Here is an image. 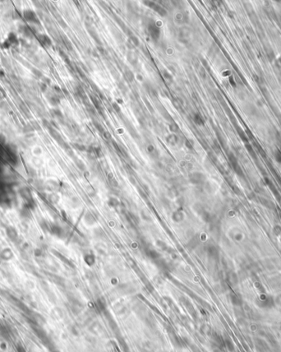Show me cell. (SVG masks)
I'll return each mask as SVG.
<instances>
[{
	"mask_svg": "<svg viewBox=\"0 0 281 352\" xmlns=\"http://www.w3.org/2000/svg\"><path fill=\"white\" fill-rule=\"evenodd\" d=\"M23 16H24L25 19L27 20L28 22H30V23L35 25L40 24V20H39L37 15L35 14V12H33L30 9L25 10L24 13H23Z\"/></svg>",
	"mask_w": 281,
	"mask_h": 352,
	"instance_id": "obj_1",
	"label": "cell"
},
{
	"mask_svg": "<svg viewBox=\"0 0 281 352\" xmlns=\"http://www.w3.org/2000/svg\"><path fill=\"white\" fill-rule=\"evenodd\" d=\"M147 30H148V33L151 38L154 41H157L160 39V31L159 27L157 25L151 23V24H149L148 27H147Z\"/></svg>",
	"mask_w": 281,
	"mask_h": 352,
	"instance_id": "obj_2",
	"label": "cell"
},
{
	"mask_svg": "<svg viewBox=\"0 0 281 352\" xmlns=\"http://www.w3.org/2000/svg\"><path fill=\"white\" fill-rule=\"evenodd\" d=\"M147 4L146 5L148 6V7H150L151 8H152L154 11H155L158 14H160V16H165L166 15H167V11L165 10V8H162L161 6L159 5V4H156L155 3H154V2H151V1H148V2H146Z\"/></svg>",
	"mask_w": 281,
	"mask_h": 352,
	"instance_id": "obj_3",
	"label": "cell"
},
{
	"mask_svg": "<svg viewBox=\"0 0 281 352\" xmlns=\"http://www.w3.org/2000/svg\"><path fill=\"white\" fill-rule=\"evenodd\" d=\"M38 39L40 40L41 43L44 45L46 46H50L52 45V41L50 40L48 35H44V34H40L38 35Z\"/></svg>",
	"mask_w": 281,
	"mask_h": 352,
	"instance_id": "obj_4",
	"label": "cell"
},
{
	"mask_svg": "<svg viewBox=\"0 0 281 352\" xmlns=\"http://www.w3.org/2000/svg\"><path fill=\"white\" fill-rule=\"evenodd\" d=\"M20 30V32L22 33V35H25L26 37H27V38H33V34H32V31L28 28L27 27H26V26H21L19 28Z\"/></svg>",
	"mask_w": 281,
	"mask_h": 352,
	"instance_id": "obj_5",
	"label": "cell"
},
{
	"mask_svg": "<svg viewBox=\"0 0 281 352\" xmlns=\"http://www.w3.org/2000/svg\"><path fill=\"white\" fill-rule=\"evenodd\" d=\"M48 100L49 101V103L51 104L52 106H58L60 103V99L57 95H54V94H49L48 96Z\"/></svg>",
	"mask_w": 281,
	"mask_h": 352,
	"instance_id": "obj_6",
	"label": "cell"
},
{
	"mask_svg": "<svg viewBox=\"0 0 281 352\" xmlns=\"http://www.w3.org/2000/svg\"><path fill=\"white\" fill-rule=\"evenodd\" d=\"M127 59L132 64H136V63H137V54H136L135 53H133V52L130 51L127 53Z\"/></svg>",
	"mask_w": 281,
	"mask_h": 352,
	"instance_id": "obj_7",
	"label": "cell"
},
{
	"mask_svg": "<svg viewBox=\"0 0 281 352\" xmlns=\"http://www.w3.org/2000/svg\"><path fill=\"white\" fill-rule=\"evenodd\" d=\"M193 121L196 124L203 125L204 124V119L201 117L200 114H195L193 116Z\"/></svg>",
	"mask_w": 281,
	"mask_h": 352,
	"instance_id": "obj_8",
	"label": "cell"
},
{
	"mask_svg": "<svg viewBox=\"0 0 281 352\" xmlns=\"http://www.w3.org/2000/svg\"><path fill=\"white\" fill-rule=\"evenodd\" d=\"M124 76L127 81H130V82H132V81H134V78H135V76H134V73H133V71L129 70V69H127V70L125 71Z\"/></svg>",
	"mask_w": 281,
	"mask_h": 352,
	"instance_id": "obj_9",
	"label": "cell"
},
{
	"mask_svg": "<svg viewBox=\"0 0 281 352\" xmlns=\"http://www.w3.org/2000/svg\"><path fill=\"white\" fill-rule=\"evenodd\" d=\"M88 32L90 33V35H91L92 38L94 39V40H95V41L97 42L99 45H100V38H99V36H98L97 33H96V31H95L92 27H90V28H88Z\"/></svg>",
	"mask_w": 281,
	"mask_h": 352,
	"instance_id": "obj_10",
	"label": "cell"
},
{
	"mask_svg": "<svg viewBox=\"0 0 281 352\" xmlns=\"http://www.w3.org/2000/svg\"><path fill=\"white\" fill-rule=\"evenodd\" d=\"M8 41L10 42V44H15V45H17V44L19 43V40H18V38L16 37V35L14 34V33H10L9 34V35H8Z\"/></svg>",
	"mask_w": 281,
	"mask_h": 352,
	"instance_id": "obj_11",
	"label": "cell"
},
{
	"mask_svg": "<svg viewBox=\"0 0 281 352\" xmlns=\"http://www.w3.org/2000/svg\"><path fill=\"white\" fill-rule=\"evenodd\" d=\"M91 99L92 102H93V105H94V106H95V108L97 110L100 111V113L101 114V111H102V107L100 106V101L96 99L95 97H94V96H91Z\"/></svg>",
	"mask_w": 281,
	"mask_h": 352,
	"instance_id": "obj_12",
	"label": "cell"
},
{
	"mask_svg": "<svg viewBox=\"0 0 281 352\" xmlns=\"http://www.w3.org/2000/svg\"><path fill=\"white\" fill-rule=\"evenodd\" d=\"M128 41H129L130 43L132 44L134 47H137V46H139V45H140V41H139L137 37L135 36V35H131L129 37Z\"/></svg>",
	"mask_w": 281,
	"mask_h": 352,
	"instance_id": "obj_13",
	"label": "cell"
},
{
	"mask_svg": "<svg viewBox=\"0 0 281 352\" xmlns=\"http://www.w3.org/2000/svg\"><path fill=\"white\" fill-rule=\"evenodd\" d=\"M179 36L181 39H185V41H187V38L189 37V31L187 30V28L182 29L179 33Z\"/></svg>",
	"mask_w": 281,
	"mask_h": 352,
	"instance_id": "obj_14",
	"label": "cell"
},
{
	"mask_svg": "<svg viewBox=\"0 0 281 352\" xmlns=\"http://www.w3.org/2000/svg\"><path fill=\"white\" fill-rule=\"evenodd\" d=\"M30 69H31L30 71H31V73L34 74V76L36 77L37 78L42 79V77H44V75H43V73H42V72H41V71H40L39 69H36V68H31Z\"/></svg>",
	"mask_w": 281,
	"mask_h": 352,
	"instance_id": "obj_15",
	"label": "cell"
},
{
	"mask_svg": "<svg viewBox=\"0 0 281 352\" xmlns=\"http://www.w3.org/2000/svg\"><path fill=\"white\" fill-rule=\"evenodd\" d=\"M51 114L53 117H56L58 119H62V113L59 109H53L51 110Z\"/></svg>",
	"mask_w": 281,
	"mask_h": 352,
	"instance_id": "obj_16",
	"label": "cell"
},
{
	"mask_svg": "<svg viewBox=\"0 0 281 352\" xmlns=\"http://www.w3.org/2000/svg\"><path fill=\"white\" fill-rule=\"evenodd\" d=\"M163 76H164V77L165 78V80L167 81H173V77H172V76H171L170 74L169 73V72L166 70H164L163 71Z\"/></svg>",
	"mask_w": 281,
	"mask_h": 352,
	"instance_id": "obj_17",
	"label": "cell"
},
{
	"mask_svg": "<svg viewBox=\"0 0 281 352\" xmlns=\"http://www.w3.org/2000/svg\"><path fill=\"white\" fill-rule=\"evenodd\" d=\"M169 129H170L172 132H178L179 129V125L177 124L175 122L171 123L170 124H169Z\"/></svg>",
	"mask_w": 281,
	"mask_h": 352,
	"instance_id": "obj_18",
	"label": "cell"
},
{
	"mask_svg": "<svg viewBox=\"0 0 281 352\" xmlns=\"http://www.w3.org/2000/svg\"><path fill=\"white\" fill-rule=\"evenodd\" d=\"M20 108L22 110V111L25 114H30V110L25 104H21L20 105Z\"/></svg>",
	"mask_w": 281,
	"mask_h": 352,
	"instance_id": "obj_19",
	"label": "cell"
},
{
	"mask_svg": "<svg viewBox=\"0 0 281 352\" xmlns=\"http://www.w3.org/2000/svg\"><path fill=\"white\" fill-rule=\"evenodd\" d=\"M59 54H60V56L62 57V59L64 60L65 62L68 63H70V60H69V59H68V55L65 54L64 52L62 51V50H59Z\"/></svg>",
	"mask_w": 281,
	"mask_h": 352,
	"instance_id": "obj_20",
	"label": "cell"
},
{
	"mask_svg": "<svg viewBox=\"0 0 281 352\" xmlns=\"http://www.w3.org/2000/svg\"><path fill=\"white\" fill-rule=\"evenodd\" d=\"M56 18H57V20H58V21H59V24H60V26H61V27H63V28H66V27H67V25H66V22H65L64 21H63V19H62V17H61V16H58L57 17H56Z\"/></svg>",
	"mask_w": 281,
	"mask_h": 352,
	"instance_id": "obj_21",
	"label": "cell"
},
{
	"mask_svg": "<svg viewBox=\"0 0 281 352\" xmlns=\"http://www.w3.org/2000/svg\"><path fill=\"white\" fill-rule=\"evenodd\" d=\"M31 125H32L33 128L35 129V130H41V126H40V124H39L36 121H32V122H31Z\"/></svg>",
	"mask_w": 281,
	"mask_h": 352,
	"instance_id": "obj_22",
	"label": "cell"
},
{
	"mask_svg": "<svg viewBox=\"0 0 281 352\" xmlns=\"http://www.w3.org/2000/svg\"><path fill=\"white\" fill-rule=\"evenodd\" d=\"M42 82H44V84H46L48 86V85L51 84V80H50L49 77H42Z\"/></svg>",
	"mask_w": 281,
	"mask_h": 352,
	"instance_id": "obj_23",
	"label": "cell"
},
{
	"mask_svg": "<svg viewBox=\"0 0 281 352\" xmlns=\"http://www.w3.org/2000/svg\"><path fill=\"white\" fill-rule=\"evenodd\" d=\"M176 141H177V138H176L175 135L169 136V138H168V142H169L171 143H173V142H175Z\"/></svg>",
	"mask_w": 281,
	"mask_h": 352,
	"instance_id": "obj_24",
	"label": "cell"
},
{
	"mask_svg": "<svg viewBox=\"0 0 281 352\" xmlns=\"http://www.w3.org/2000/svg\"><path fill=\"white\" fill-rule=\"evenodd\" d=\"M40 88L42 92H45L47 91V85L44 84V82H41L40 83Z\"/></svg>",
	"mask_w": 281,
	"mask_h": 352,
	"instance_id": "obj_25",
	"label": "cell"
},
{
	"mask_svg": "<svg viewBox=\"0 0 281 352\" xmlns=\"http://www.w3.org/2000/svg\"><path fill=\"white\" fill-rule=\"evenodd\" d=\"M276 159L279 163H281V152H277L276 154Z\"/></svg>",
	"mask_w": 281,
	"mask_h": 352,
	"instance_id": "obj_26",
	"label": "cell"
},
{
	"mask_svg": "<svg viewBox=\"0 0 281 352\" xmlns=\"http://www.w3.org/2000/svg\"><path fill=\"white\" fill-rule=\"evenodd\" d=\"M113 107H114V109L115 110V111H117L118 113H119V112H120V107H119V106L118 105V103H117V102H114V103H113Z\"/></svg>",
	"mask_w": 281,
	"mask_h": 352,
	"instance_id": "obj_27",
	"label": "cell"
},
{
	"mask_svg": "<svg viewBox=\"0 0 281 352\" xmlns=\"http://www.w3.org/2000/svg\"><path fill=\"white\" fill-rule=\"evenodd\" d=\"M94 124L95 125V127L97 128H98V129H99V130H100V131H103V127H102V126H101V125L100 124H98V123L95 122V124Z\"/></svg>",
	"mask_w": 281,
	"mask_h": 352,
	"instance_id": "obj_28",
	"label": "cell"
},
{
	"mask_svg": "<svg viewBox=\"0 0 281 352\" xmlns=\"http://www.w3.org/2000/svg\"><path fill=\"white\" fill-rule=\"evenodd\" d=\"M54 91H55V92H57V93H60V92H62V91H61V89H60V87H59L58 86H54Z\"/></svg>",
	"mask_w": 281,
	"mask_h": 352,
	"instance_id": "obj_29",
	"label": "cell"
},
{
	"mask_svg": "<svg viewBox=\"0 0 281 352\" xmlns=\"http://www.w3.org/2000/svg\"><path fill=\"white\" fill-rule=\"evenodd\" d=\"M5 76V73L3 70H0V77H3Z\"/></svg>",
	"mask_w": 281,
	"mask_h": 352,
	"instance_id": "obj_30",
	"label": "cell"
},
{
	"mask_svg": "<svg viewBox=\"0 0 281 352\" xmlns=\"http://www.w3.org/2000/svg\"><path fill=\"white\" fill-rule=\"evenodd\" d=\"M105 137L106 138H110V134L106 132V133H105Z\"/></svg>",
	"mask_w": 281,
	"mask_h": 352,
	"instance_id": "obj_31",
	"label": "cell"
},
{
	"mask_svg": "<svg viewBox=\"0 0 281 352\" xmlns=\"http://www.w3.org/2000/svg\"><path fill=\"white\" fill-rule=\"evenodd\" d=\"M3 97H4V95H3V92H2V91L0 90V100H1V99H3Z\"/></svg>",
	"mask_w": 281,
	"mask_h": 352,
	"instance_id": "obj_32",
	"label": "cell"
}]
</instances>
